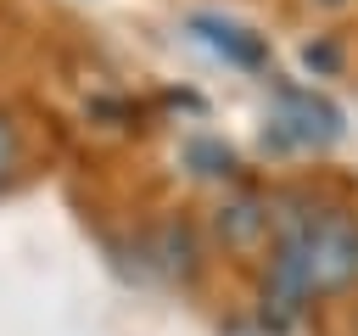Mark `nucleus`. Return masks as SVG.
<instances>
[{
  "instance_id": "5",
  "label": "nucleus",
  "mask_w": 358,
  "mask_h": 336,
  "mask_svg": "<svg viewBox=\"0 0 358 336\" xmlns=\"http://www.w3.org/2000/svg\"><path fill=\"white\" fill-rule=\"evenodd\" d=\"M319 11H341V6H352V0H313Z\"/></svg>"
},
{
  "instance_id": "3",
  "label": "nucleus",
  "mask_w": 358,
  "mask_h": 336,
  "mask_svg": "<svg viewBox=\"0 0 358 336\" xmlns=\"http://www.w3.org/2000/svg\"><path fill=\"white\" fill-rule=\"evenodd\" d=\"M190 28H196V34H201L218 56H229L235 67H263V39H257V34H246L241 22H224V17H196Z\"/></svg>"
},
{
  "instance_id": "1",
  "label": "nucleus",
  "mask_w": 358,
  "mask_h": 336,
  "mask_svg": "<svg viewBox=\"0 0 358 336\" xmlns=\"http://www.w3.org/2000/svg\"><path fill=\"white\" fill-rule=\"evenodd\" d=\"M352 280H358V213L313 207L280 218L268 280H263V314L274 325H291L313 297H336Z\"/></svg>"
},
{
  "instance_id": "4",
  "label": "nucleus",
  "mask_w": 358,
  "mask_h": 336,
  "mask_svg": "<svg viewBox=\"0 0 358 336\" xmlns=\"http://www.w3.org/2000/svg\"><path fill=\"white\" fill-rule=\"evenodd\" d=\"M17 162H22V134H17V123L0 112V185L17 174Z\"/></svg>"
},
{
  "instance_id": "2",
  "label": "nucleus",
  "mask_w": 358,
  "mask_h": 336,
  "mask_svg": "<svg viewBox=\"0 0 358 336\" xmlns=\"http://www.w3.org/2000/svg\"><path fill=\"white\" fill-rule=\"evenodd\" d=\"M274 140L280 146H330L341 140V112L313 95V90H280V106H274Z\"/></svg>"
}]
</instances>
